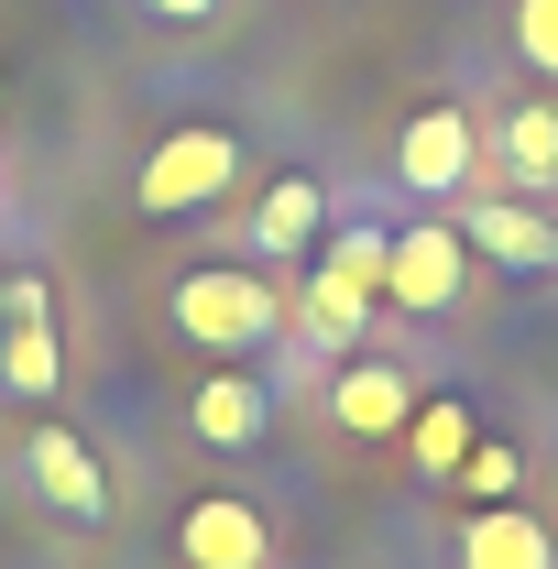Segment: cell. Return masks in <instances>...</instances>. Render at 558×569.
Instances as JSON below:
<instances>
[{"mask_svg":"<svg viewBox=\"0 0 558 569\" xmlns=\"http://www.w3.org/2000/svg\"><path fill=\"white\" fill-rule=\"evenodd\" d=\"M515 56L537 77H558V0H515Z\"/></svg>","mask_w":558,"mask_h":569,"instance_id":"cell-17","label":"cell"},{"mask_svg":"<svg viewBox=\"0 0 558 569\" xmlns=\"http://www.w3.org/2000/svg\"><path fill=\"white\" fill-rule=\"evenodd\" d=\"M165 329L198 340V351H219V361H252L285 329V296L252 274V263H198V274L165 284Z\"/></svg>","mask_w":558,"mask_h":569,"instance_id":"cell-1","label":"cell"},{"mask_svg":"<svg viewBox=\"0 0 558 569\" xmlns=\"http://www.w3.org/2000/svg\"><path fill=\"white\" fill-rule=\"evenodd\" d=\"M176 559L187 569H263L275 559V526L252 515V493H198L176 515Z\"/></svg>","mask_w":558,"mask_h":569,"instance_id":"cell-5","label":"cell"},{"mask_svg":"<svg viewBox=\"0 0 558 569\" xmlns=\"http://www.w3.org/2000/svg\"><path fill=\"white\" fill-rule=\"evenodd\" d=\"M318 230H329V187H318V176H275V187L252 198V263H296Z\"/></svg>","mask_w":558,"mask_h":569,"instance_id":"cell-10","label":"cell"},{"mask_svg":"<svg viewBox=\"0 0 558 569\" xmlns=\"http://www.w3.org/2000/svg\"><path fill=\"white\" fill-rule=\"evenodd\" d=\"M187 427H198L209 449H252V438L275 427V395H263V372H252V361H219V372H198V395H187Z\"/></svg>","mask_w":558,"mask_h":569,"instance_id":"cell-7","label":"cell"},{"mask_svg":"<svg viewBox=\"0 0 558 569\" xmlns=\"http://www.w3.org/2000/svg\"><path fill=\"white\" fill-rule=\"evenodd\" d=\"M0 307H11V318H44L56 296H44V274H11V284H0Z\"/></svg>","mask_w":558,"mask_h":569,"instance_id":"cell-19","label":"cell"},{"mask_svg":"<svg viewBox=\"0 0 558 569\" xmlns=\"http://www.w3.org/2000/svg\"><path fill=\"white\" fill-rule=\"evenodd\" d=\"M460 241L492 252V263H515V274H548L558 263V219L526 209V198H471V209H460Z\"/></svg>","mask_w":558,"mask_h":569,"instance_id":"cell-8","label":"cell"},{"mask_svg":"<svg viewBox=\"0 0 558 569\" xmlns=\"http://www.w3.org/2000/svg\"><path fill=\"white\" fill-rule=\"evenodd\" d=\"M449 482H471V493H515V449H504V438H471V460H460Z\"/></svg>","mask_w":558,"mask_h":569,"instance_id":"cell-18","label":"cell"},{"mask_svg":"<svg viewBox=\"0 0 558 569\" xmlns=\"http://www.w3.org/2000/svg\"><path fill=\"white\" fill-rule=\"evenodd\" d=\"M471 164H482V132H471V110H417L406 142H395V176L417 187V198H449V187H471Z\"/></svg>","mask_w":558,"mask_h":569,"instance_id":"cell-6","label":"cell"},{"mask_svg":"<svg viewBox=\"0 0 558 569\" xmlns=\"http://www.w3.org/2000/svg\"><path fill=\"white\" fill-rule=\"evenodd\" d=\"M142 11H165V22H219V0H142Z\"/></svg>","mask_w":558,"mask_h":569,"instance_id":"cell-20","label":"cell"},{"mask_svg":"<svg viewBox=\"0 0 558 569\" xmlns=\"http://www.w3.org/2000/svg\"><path fill=\"white\" fill-rule=\"evenodd\" d=\"M482 153L504 164V176H515V187H526V198H537V187H558V110H548V99H526V110H504Z\"/></svg>","mask_w":558,"mask_h":569,"instance_id":"cell-12","label":"cell"},{"mask_svg":"<svg viewBox=\"0 0 558 569\" xmlns=\"http://www.w3.org/2000/svg\"><path fill=\"white\" fill-rule=\"evenodd\" d=\"M296 329H307V351H350V340L372 329V296L340 284V274H318V284H307V307H296Z\"/></svg>","mask_w":558,"mask_h":569,"instance_id":"cell-14","label":"cell"},{"mask_svg":"<svg viewBox=\"0 0 558 569\" xmlns=\"http://www.w3.org/2000/svg\"><path fill=\"white\" fill-rule=\"evenodd\" d=\"M22 482L44 493V515H67V526H99L110 515V471H99V449L77 427H33L22 438Z\"/></svg>","mask_w":558,"mask_h":569,"instance_id":"cell-4","label":"cell"},{"mask_svg":"<svg viewBox=\"0 0 558 569\" xmlns=\"http://www.w3.org/2000/svg\"><path fill=\"white\" fill-rule=\"evenodd\" d=\"M406 449H417L427 482H449V471L471 460V406H460V395H417V417H406Z\"/></svg>","mask_w":558,"mask_h":569,"instance_id":"cell-13","label":"cell"},{"mask_svg":"<svg viewBox=\"0 0 558 569\" xmlns=\"http://www.w3.org/2000/svg\"><path fill=\"white\" fill-rule=\"evenodd\" d=\"M329 417H340L350 438H406V417H417V383H406L395 361H340V383H329Z\"/></svg>","mask_w":558,"mask_h":569,"instance_id":"cell-9","label":"cell"},{"mask_svg":"<svg viewBox=\"0 0 558 569\" xmlns=\"http://www.w3.org/2000/svg\"><path fill=\"white\" fill-rule=\"evenodd\" d=\"M460 284H471V241H460V219H417V230H395V252H383V296H395L406 318H449Z\"/></svg>","mask_w":558,"mask_h":569,"instance_id":"cell-3","label":"cell"},{"mask_svg":"<svg viewBox=\"0 0 558 569\" xmlns=\"http://www.w3.org/2000/svg\"><path fill=\"white\" fill-rule=\"evenodd\" d=\"M230 187H241V142L219 132V121H198V132H165L153 153H142L132 209L142 219H187V209H219Z\"/></svg>","mask_w":558,"mask_h":569,"instance_id":"cell-2","label":"cell"},{"mask_svg":"<svg viewBox=\"0 0 558 569\" xmlns=\"http://www.w3.org/2000/svg\"><path fill=\"white\" fill-rule=\"evenodd\" d=\"M383 252H395V230H361V219H350L340 241H329V263H318V274H340V284H361V296H383Z\"/></svg>","mask_w":558,"mask_h":569,"instance_id":"cell-16","label":"cell"},{"mask_svg":"<svg viewBox=\"0 0 558 569\" xmlns=\"http://www.w3.org/2000/svg\"><path fill=\"white\" fill-rule=\"evenodd\" d=\"M0 372H11V395H56V383H67V361H56V318H11Z\"/></svg>","mask_w":558,"mask_h":569,"instance_id":"cell-15","label":"cell"},{"mask_svg":"<svg viewBox=\"0 0 558 569\" xmlns=\"http://www.w3.org/2000/svg\"><path fill=\"white\" fill-rule=\"evenodd\" d=\"M460 569H558V537L526 503H482V515L460 526Z\"/></svg>","mask_w":558,"mask_h":569,"instance_id":"cell-11","label":"cell"}]
</instances>
